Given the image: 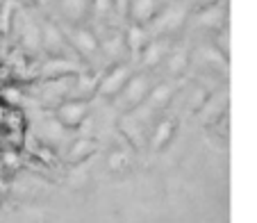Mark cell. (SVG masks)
Masks as SVG:
<instances>
[{
	"instance_id": "cell-1",
	"label": "cell",
	"mask_w": 257,
	"mask_h": 223,
	"mask_svg": "<svg viewBox=\"0 0 257 223\" xmlns=\"http://www.w3.org/2000/svg\"><path fill=\"white\" fill-rule=\"evenodd\" d=\"M64 34H66L68 44H71L73 53L78 55L80 59L91 66V59L102 57V48H100V37L93 32L87 25H64Z\"/></svg>"
},
{
	"instance_id": "cell-2",
	"label": "cell",
	"mask_w": 257,
	"mask_h": 223,
	"mask_svg": "<svg viewBox=\"0 0 257 223\" xmlns=\"http://www.w3.org/2000/svg\"><path fill=\"white\" fill-rule=\"evenodd\" d=\"M25 139V117L19 107L0 105V141H5L7 148L19 151L23 148Z\"/></svg>"
},
{
	"instance_id": "cell-3",
	"label": "cell",
	"mask_w": 257,
	"mask_h": 223,
	"mask_svg": "<svg viewBox=\"0 0 257 223\" xmlns=\"http://www.w3.org/2000/svg\"><path fill=\"white\" fill-rule=\"evenodd\" d=\"M130 78H132V71H130V66H127V62L109 64V66L100 73L96 96L105 98V100H116V98L121 96V91L125 89Z\"/></svg>"
},
{
	"instance_id": "cell-4",
	"label": "cell",
	"mask_w": 257,
	"mask_h": 223,
	"mask_svg": "<svg viewBox=\"0 0 257 223\" xmlns=\"http://www.w3.org/2000/svg\"><path fill=\"white\" fill-rule=\"evenodd\" d=\"M153 87L148 84V80H146V75H141V73H137V75H132L130 80H127L125 89L121 91V96L116 98V107L121 112H125V114H130V112L139 109L141 105H146V100H148V96H151Z\"/></svg>"
},
{
	"instance_id": "cell-5",
	"label": "cell",
	"mask_w": 257,
	"mask_h": 223,
	"mask_svg": "<svg viewBox=\"0 0 257 223\" xmlns=\"http://www.w3.org/2000/svg\"><path fill=\"white\" fill-rule=\"evenodd\" d=\"M39 28H41V50L46 53V57L71 59L73 55H75L66 39V34H64V30L59 28V25H55L53 21L46 19Z\"/></svg>"
},
{
	"instance_id": "cell-6",
	"label": "cell",
	"mask_w": 257,
	"mask_h": 223,
	"mask_svg": "<svg viewBox=\"0 0 257 223\" xmlns=\"http://www.w3.org/2000/svg\"><path fill=\"white\" fill-rule=\"evenodd\" d=\"M89 119V100L87 98H68L62 105L55 107V121L64 130H80Z\"/></svg>"
},
{
	"instance_id": "cell-7",
	"label": "cell",
	"mask_w": 257,
	"mask_h": 223,
	"mask_svg": "<svg viewBox=\"0 0 257 223\" xmlns=\"http://www.w3.org/2000/svg\"><path fill=\"white\" fill-rule=\"evenodd\" d=\"M182 23H185V12L180 10L178 5L164 7V10H160V14L155 16V21L151 23L153 37H157V39H171V37L178 34Z\"/></svg>"
},
{
	"instance_id": "cell-8",
	"label": "cell",
	"mask_w": 257,
	"mask_h": 223,
	"mask_svg": "<svg viewBox=\"0 0 257 223\" xmlns=\"http://www.w3.org/2000/svg\"><path fill=\"white\" fill-rule=\"evenodd\" d=\"M84 68L73 59L64 57H46L39 66V80H62V78H78Z\"/></svg>"
},
{
	"instance_id": "cell-9",
	"label": "cell",
	"mask_w": 257,
	"mask_h": 223,
	"mask_svg": "<svg viewBox=\"0 0 257 223\" xmlns=\"http://www.w3.org/2000/svg\"><path fill=\"white\" fill-rule=\"evenodd\" d=\"M100 37V48H102V57L109 59V64L116 62H125L127 53V44H125V32L118 30H109L105 25V32L98 34Z\"/></svg>"
},
{
	"instance_id": "cell-10",
	"label": "cell",
	"mask_w": 257,
	"mask_h": 223,
	"mask_svg": "<svg viewBox=\"0 0 257 223\" xmlns=\"http://www.w3.org/2000/svg\"><path fill=\"white\" fill-rule=\"evenodd\" d=\"M178 128H180V121L175 117H164L162 119V121L155 126L153 135H151V151L153 153L166 151V148L171 146V141L175 139V135H178Z\"/></svg>"
},
{
	"instance_id": "cell-11",
	"label": "cell",
	"mask_w": 257,
	"mask_h": 223,
	"mask_svg": "<svg viewBox=\"0 0 257 223\" xmlns=\"http://www.w3.org/2000/svg\"><path fill=\"white\" fill-rule=\"evenodd\" d=\"M59 14L68 25H84L91 19V0H57Z\"/></svg>"
},
{
	"instance_id": "cell-12",
	"label": "cell",
	"mask_w": 257,
	"mask_h": 223,
	"mask_svg": "<svg viewBox=\"0 0 257 223\" xmlns=\"http://www.w3.org/2000/svg\"><path fill=\"white\" fill-rule=\"evenodd\" d=\"M160 14L157 0H130V10H127V19L130 23L137 25H151L155 21V16Z\"/></svg>"
},
{
	"instance_id": "cell-13",
	"label": "cell",
	"mask_w": 257,
	"mask_h": 223,
	"mask_svg": "<svg viewBox=\"0 0 257 223\" xmlns=\"http://www.w3.org/2000/svg\"><path fill=\"white\" fill-rule=\"evenodd\" d=\"M153 34L144 28V25H137V23H127L125 28V44H127V53L130 57L139 59L141 53L146 50V46L151 44Z\"/></svg>"
},
{
	"instance_id": "cell-14",
	"label": "cell",
	"mask_w": 257,
	"mask_h": 223,
	"mask_svg": "<svg viewBox=\"0 0 257 223\" xmlns=\"http://www.w3.org/2000/svg\"><path fill=\"white\" fill-rule=\"evenodd\" d=\"M98 153V144L93 139H87V137H80L75 139L71 146H68V153H66V164L71 166H78L82 162H87L89 157H93Z\"/></svg>"
},
{
	"instance_id": "cell-15",
	"label": "cell",
	"mask_w": 257,
	"mask_h": 223,
	"mask_svg": "<svg viewBox=\"0 0 257 223\" xmlns=\"http://www.w3.org/2000/svg\"><path fill=\"white\" fill-rule=\"evenodd\" d=\"M169 53H171V50L166 48V41L153 37L151 44L146 46V50L141 53L139 62H141V66H144V68H157V66H162V64H164V59L169 57Z\"/></svg>"
},
{
	"instance_id": "cell-16",
	"label": "cell",
	"mask_w": 257,
	"mask_h": 223,
	"mask_svg": "<svg viewBox=\"0 0 257 223\" xmlns=\"http://www.w3.org/2000/svg\"><path fill=\"white\" fill-rule=\"evenodd\" d=\"M187 62H189V57H187V50H182V48H175V50H171L169 53V57L164 59V71L169 73L171 78H180L182 73H185V68H187Z\"/></svg>"
},
{
	"instance_id": "cell-17",
	"label": "cell",
	"mask_w": 257,
	"mask_h": 223,
	"mask_svg": "<svg viewBox=\"0 0 257 223\" xmlns=\"http://www.w3.org/2000/svg\"><path fill=\"white\" fill-rule=\"evenodd\" d=\"M171 98H173V89H171L169 82H160L153 87L151 96H148V100H146V105L151 107V109H164L166 105L171 102Z\"/></svg>"
},
{
	"instance_id": "cell-18",
	"label": "cell",
	"mask_w": 257,
	"mask_h": 223,
	"mask_svg": "<svg viewBox=\"0 0 257 223\" xmlns=\"http://www.w3.org/2000/svg\"><path fill=\"white\" fill-rule=\"evenodd\" d=\"M198 21H200V25H203V28L212 30V32H218V30L225 25V14L218 10V5H214V7H207V10L200 12Z\"/></svg>"
},
{
	"instance_id": "cell-19",
	"label": "cell",
	"mask_w": 257,
	"mask_h": 223,
	"mask_svg": "<svg viewBox=\"0 0 257 223\" xmlns=\"http://www.w3.org/2000/svg\"><path fill=\"white\" fill-rule=\"evenodd\" d=\"M109 14H114L112 0H91V19L98 23H107Z\"/></svg>"
},
{
	"instance_id": "cell-20",
	"label": "cell",
	"mask_w": 257,
	"mask_h": 223,
	"mask_svg": "<svg viewBox=\"0 0 257 223\" xmlns=\"http://www.w3.org/2000/svg\"><path fill=\"white\" fill-rule=\"evenodd\" d=\"M130 171V162L123 151H116L109 155V173L112 175H125Z\"/></svg>"
},
{
	"instance_id": "cell-21",
	"label": "cell",
	"mask_w": 257,
	"mask_h": 223,
	"mask_svg": "<svg viewBox=\"0 0 257 223\" xmlns=\"http://www.w3.org/2000/svg\"><path fill=\"white\" fill-rule=\"evenodd\" d=\"M0 98H3V102L10 107H19L21 102H23L25 93H21V89L16 87V84H7V87L0 89Z\"/></svg>"
},
{
	"instance_id": "cell-22",
	"label": "cell",
	"mask_w": 257,
	"mask_h": 223,
	"mask_svg": "<svg viewBox=\"0 0 257 223\" xmlns=\"http://www.w3.org/2000/svg\"><path fill=\"white\" fill-rule=\"evenodd\" d=\"M112 7H114V14L116 16H127V10H130V0H112Z\"/></svg>"
},
{
	"instance_id": "cell-23",
	"label": "cell",
	"mask_w": 257,
	"mask_h": 223,
	"mask_svg": "<svg viewBox=\"0 0 257 223\" xmlns=\"http://www.w3.org/2000/svg\"><path fill=\"white\" fill-rule=\"evenodd\" d=\"M21 5H25V7H32V5H37V0H19Z\"/></svg>"
},
{
	"instance_id": "cell-24",
	"label": "cell",
	"mask_w": 257,
	"mask_h": 223,
	"mask_svg": "<svg viewBox=\"0 0 257 223\" xmlns=\"http://www.w3.org/2000/svg\"><path fill=\"white\" fill-rule=\"evenodd\" d=\"M48 3H53V0H37V5H48Z\"/></svg>"
},
{
	"instance_id": "cell-25",
	"label": "cell",
	"mask_w": 257,
	"mask_h": 223,
	"mask_svg": "<svg viewBox=\"0 0 257 223\" xmlns=\"http://www.w3.org/2000/svg\"><path fill=\"white\" fill-rule=\"evenodd\" d=\"M5 3L7 0H0V12H3V7H5Z\"/></svg>"
}]
</instances>
